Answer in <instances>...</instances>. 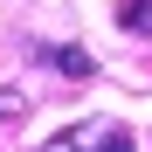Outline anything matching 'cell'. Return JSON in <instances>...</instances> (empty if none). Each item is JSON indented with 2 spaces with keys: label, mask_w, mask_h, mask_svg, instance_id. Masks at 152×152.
Segmentation results:
<instances>
[{
  "label": "cell",
  "mask_w": 152,
  "mask_h": 152,
  "mask_svg": "<svg viewBox=\"0 0 152 152\" xmlns=\"http://www.w3.org/2000/svg\"><path fill=\"white\" fill-rule=\"evenodd\" d=\"M118 138H124V124H69V132H56L48 138V152H118Z\"/></svg>",
  "instance_id": "obj_1"
},
{
  "label": "cell",
  "mask_w": 152,
  "mask_h": 152,
  "mask_svg": "<svg viewBox=\"0 0 152 152\" xmlns=\"http://www.w3.org/2000/svg\"><path fill=\"white\" fill-rule=\"evenodd\" d=\"M118 28L124 35H152V0H118Z\"/></svg>",
  "instance_id": "obj_2"
},
{
  "label": "cell",
  "mask_w": 152,
  "mask_h": 152,
  "mask_svg": "<svg viewBox=\"0 0 152 152\" xmlns=\"http://www.w3.org/2000/svg\"><path fill=\"white\" fill-rule=\"evenodd\" d=\"M48 62H56L62 76H90V69H97V62L83 56V48H48Z\"/></svg>",
  "instance_id": "obj_3"
}]
</instances>
